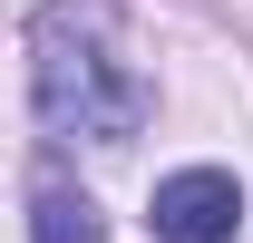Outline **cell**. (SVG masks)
I'll use <instances>...</instances> for the list:
<instances>
[{"instance_id": "obj_2", "label": "cell", "mask_w": 253, "mask_h": 243, "mask_svg": "<svg viewBox=\"0 0 253 243\" xmlns=\"http://www.w3.org/2000/svg\"><path fill=\"white\" fill-rule=\"evenodd\" d=\"M146 224H156V243H234L244 234V185L224 175V165H175L156 185Z\"/></svg>"}, {"instance_id": "obj_1", "label": "cell", "mask_w": 253, "mask_h": 243, "mask_svg": "<svg viewBox=\"0 0 253 243\" xmlns=\"http://www.w3.org/2000/svg\"><path fill=\"white\" fill-rule=\"evenodd\" d=\"M30 97L49 136H88V146H126L146 126V78L126 59L117 0H49L30 30Z\"/></svg>"}, {"instance_id": "obj_3", "label": "cell", "mask_w": 253, "mask_h": 243, "mask_svg": "<svg viewBox=\"0 0 253 243\" xmlns=\"http://www.w3.org/2000/svg\"><path fill=\"white\" fill-rule=\"evenodd\" d=\"M30 243H107V214L78 185H39L30 195Z\"/></svg>"}]
</instances>
